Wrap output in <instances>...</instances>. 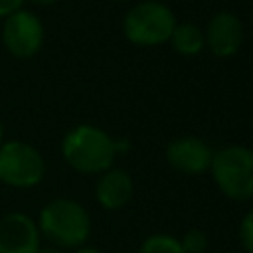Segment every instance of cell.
<instances>
[{"instance_id": "cell-18", "label": "cell", "mask_w": 253, "mask_h": 253, "mask_svg": "<svg viewBox=\"0 0 253 253\" xmlns=\"http://www.w3.org/2000/svg\"><path fill=\"white\" fill-rule=\"evenodd\" d=\"M38 253H63V249H59L55 245H40Z\"/></svg>"}, {"instance_id": "cell-14", "label": "cell", "mask_w": 253, "mask_h": 253, "mask_svg": "<svg viewBox=\"0 0 253 253\" xmlns=\"http://www.w3.org/2000/svg\"><path fill=\"white\" fill-rule=\"evenodd\" d=\"M239 241L247 253H253V210H249L239 223Z\"/></svg>"}, {"instance_id": "cell-9", "label": "cell", "mask_w": 253, "mask_h": 253, "mask_svg": "<svg viewBox=\"0 0 253 253\" xmlns=\"http://www.w3.org/2000/svg\"><path fill=\"white\" fill-rule=\"evenodd\" d=\"M204 38H206V47L215 57H231L241 47L243 24L235 14L221 10L210 18Z\"/></svg>"}, {"instance_id": "cell-19", "label": "cell", "mask_w": 253, "mask_h": 253, "mask_svg": "<svg viewBox=\"0 0 253 253\" xmlns=\"http://www.w3.org/2000/svg\"><path fill=\"white\" fill-rule=\"evenodd\" d=\"M75 253H101V251L97 247H91V245H81V247H77Z\"/></svg>"}, {"instance_id": "cell-8", "label": "cell", "mask_w": 253, "mask_h": 253, "mask_svg": "<svg viewBox=\"0 0 253 253\" xmlns=\"http://www.w3.org/2000/svg\"><path fill=\"white\" fill-rule=\"evenodd\" d=\"M211 156V148L198 136H178L166 146V162L186 176H198L210 170Z\"/></svg>"}, {"instance_id": "cell-15", "label": "cell", "mask_w": 253, "mask_h": 253, "mask_svg": "<svg viewBox=\"0 0 253 253\" xmlns=\"http://www.w3.org/2000/svg\"><path fill=\"white\" fill-rule=\"evenodd\" d=\"M24 4H26V0H0V20H4L6 16L24 8Z\"/></svg>"}, {"instance_id": "cell-3", "label": "cell", "mask_w": 253, "mask_h": 253, "mask_svg": "<svg viewBox=\"0 0 253 253\" xmlns=\"http://www.w3.org/2000/svg\"><path fill=\"white\" fill-rule=\"evenodd\" d=\"M210 172L225 198L233 202H247L253 198V148L231 144L213 152Z\"/></svg>"}, {"instance_id": "cell-6", "label": "cell", "mask_w": 253, "mask_h": 253, "mask_svg": "<svg viewBox=\"0 0 253 253\" xmlns=\"http://www.w3.org/2000/svg\"><path fill=\"white\" fill-rule=\"evenodd\" d=\"M4 49L16 59H32L40 53L45 40V28L42 18L26 8L6 16L0 30Z\"/></svg>"}, {"instance_id": "cell-4", "label": "cell", "mask_w": 253, "mask_h": 253, "mask_svg": "<svg viewBox=\"0 0 253 253\" xmlns=\"http://www.w3.org/2000/svg\"><path fill=\"white\" fill-rule=\"evenodd\" d=\"M176 24V16L166 4L156 0H144L125 14L123 34L134 45L154 47L170 42Z\"/></svg>"}, {"instance_id": "cell-16", "label": "cell", "mask_w": 253, "mask_h": 253, "mask_svg": "<svg viewBox=\"0 0 253 253\" xmlns=\"http://www.w3.org/2000/svg\"><path fill=\"white\" fill-rule=\"evenodd\" d=\"M128 148H130V142L126 138H115V152L117 154H125V152H128Z\"/></svg>"}, {"instance_id": "cell-5", "label": "cell", "mask_w": 253, "mask_h": 253, "mask_svg": "<svg viewBox=\"0 0 253 253\" xmlns=\"http://www.w3.org/2000/svg\"><path fill=\"white\" fill-rule=\"evenodd\" d=\"M45 176L42 152L26 140H4L0 144V184L16 190L36 188Z\"/></svg>"}, {"instance_id": "cell-7", "label": "cell", "mask_w": 253, "mask_h": 253, "mask_svg": "<svg viewBox=\"0 0 253 253\" xmlns=\"http://www.w3.org/2000/svg\"><path fill=\"white\" fill-rule=\"evenodd\" d=\"M42 235L34 217L8 211L0 217V253H38Z\"/></svg>"}, {"instance_id": "cell-1", "label": "cell", "mask_w": 253, "mask_h": 253, "mask_svg": "<svg viewBox=\"0 0 253 253\" xmlns=\"http://www.w3.org/2000/svg\"><path fill=\"white\" fill-rule=\"evenodd\" d=\"M40 235L59 249H77L91 235V215L83 204L73 198L49 200L36 219Z\"/></svg>"}, {"instance_id": "cell-12", "label": "cell", "mask_w": 253, "mask_h": 253, "mask_svg": "<svg viewBox=\"0 0 253 253\" xmlns=\"http://www.w3.org/2000/svg\"><path fill=\"white\" fill-rule=\"evenodd\" d=\"M138 253H184V249L180 239L166 233H154L142 241Z\"/></svg>"}, {"instance_id": "cell-10", "label": "cell", "mask_w": 253, "mask_h": 253, "mask_svg": "<svg viewBox=\"0 0 253 253\" xmlns=\"http://www.w3.org/2000/svg\"><path fill=\"white\" fill-rule=\"evenodd\" d=\"M134 192V184L128 172L121 168H109L101 174L95 186V198L105 210H121L125 208Z\"/></svg>"}, {"instance_id": "cell-11", "label": "cell", "mask_w": 253, "mask_h": 253, "mask_svg": "<svg viewBox=\"0 0 253 253\" xmlns=\"http://www.w3.org/2000/svg\"><path fill=\"white\" fill-rule=\"evenodd\" d=\"M170 43L176 53L184 57H196L206 47V38H204V32L196 24L184 22V24H176Z\"/></svg>"}, {"instance_id": "cell-17", "label": "cell", "mask_w": 253, "mask_h": 253, "mask_svg": "<svg viewBox=\"0 0 253 253\" xmlns=\"http://www.w3.org/2000/svg\"><path fill=\"white\" fill-rule=\"evenodd\" d=\"M28 4L32 6H40V8H47V6H53L57 0H26Z\"/></svg>"}, {"instance_id": "cell-20", "label": "cell", "mask_w": 253, "mask_h": 253, "mask_svg": "<svg viewBox=\"0 0 253 253\" xmlns=\"http://www.w3.org/2000/svg\"><path fill=\"white\" fill-rule=\"evenodd\" d=\"M4 142V123H2V119H0V144Z\"/></svg>"}, {"instance_id": "cell-2", "label": "cell", "mask_w": 253, "mask_h": 253, "mask_svg": "<svg viewBox=\"0 0 253 253\" xmlns=\"http://www.w3.org/2000/svg\"><path fill=\"white\" fill-rule=\"evenodd\" d=\"M61 154L69 168L79 174H103L115 162V138L95 125H77L63 134Z\"/></svg>"}, {"instance_id": "cell-13", "label": "cell", "mask_w": 253, "mask_h": 253, "mask_svg": "<svg viewBox=\"0 0 253 253\" xmlns=\"http://www.w3.org/2000/svg\"><path fill=\"white\" fill-rule=\"evenodd\" d=\"M180 245L184 249V253H206L208 247V235L202 229H190L184 233V237L180 239Z\"/></svg>"}, {"instance_id": "cell-21", "label": "cell", "mask_w": 253, "mask_h": 253, "mask_svg": "<svg viewBox=\"0 0 253 253\" xmlns=\"http://www.w3.org/2000/svg\"><path fill=\"white\" fill-rule=\"evenodd\" d=\"M117 2H123V0H117Z\"/></svg>"}]
</instances>
